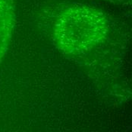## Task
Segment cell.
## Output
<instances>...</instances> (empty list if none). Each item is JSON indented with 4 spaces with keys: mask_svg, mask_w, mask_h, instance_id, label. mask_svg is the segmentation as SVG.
I'll list each match as a JSON object with an SVG mask.
<instances>
[{
    "mask_svg": "<svg viewBox=\"0 0 132 132\" xmlns=\"http://www.w3.org/2000/svg\"><path fill=\"white\" fill-rule=\"evenodd\" d=\"M108 31L104 14L91 7L76 4L59 17L55 25L57 45L68 53L87 52L100 42Z\"/></svg>",
    "mask_w": 132,
    "mask_h": 132,
    "instance_id": "6da1fadb",
    "label": "cell"
},
{
    "mask_svg": "<svg viewBox=\"0 0 132 132\" xmlns=\"http://www.w3.org/2000/svg\"><path fill=\"white\" fill-rule=\"evenodd\" d=\"M14 20L12 0H0V60L6 51Z\"/></svg>",
    "mask_w": 132,
    "mask_h": 132,
    "instance_id": "7a4b0ae2",
    "label": "cell"
}]
</instances>
